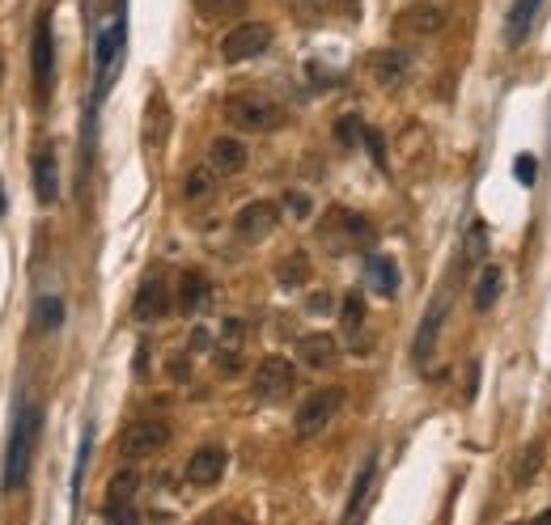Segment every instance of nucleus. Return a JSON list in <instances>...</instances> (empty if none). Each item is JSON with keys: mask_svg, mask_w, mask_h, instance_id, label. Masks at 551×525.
<instances>
[{"mask_svg": "<svg viewBox=\"0 0 551 525\" xmlns=\"http://www.w3.org/2000/svg\"><path fill=\"white\" fill-rule=\"evenodd\" d=\"M242 339H246L242 318H225V327H221V348H242Z\"/></svg>", "mask_w": 551, "mask_h": 525, "instance_id": "nucleus-33", "label": "nucleus"}, {"mask_svg": "<svg viewBox=\"0 0 551 525\" xmlns=\"http://www.w3.org/2000/svg\"><path fill=\"white\" fill-rule=\"evenodd\" d=\"M221 115L238 132H276L284 123V106L272 102L268 94H234V98H225Z\"/></svg>", "mask_w": 551, "mask_h": 525, "instance_id": "nucleus-1", "label": "nucleus"}, {"mask_svg": "<svg viewBox=\"0 0 551 525\" xmlns=\"http://www.w3.org/2000/svg\"><path fill=\"white\" fill-rule=\"evenodd\" d=\"M369 72H373V81H378L382 89H399V85H407V77H412V56H407V51H399V47L373 51Z\"/></svg>", "mask_w": 551, "mask_h": 525, "instance_id": "nucleus-9", "label": "nucleus"}, {"mask_svg": "<svg viewBox=\"0 0 551 525\" xmlns=\"http://www.w3.org/2000/svg\"><path fill=\"white\" fill-rule=\"evenodd\" d=\"M276 225H280V208L272 204V199H255V204H246V208L234 216L238 238H246V242L268 238V233H272Z\"/></svg>", "mask_w": 551, "mask_h": 525, "instance_id": "nucleus-7", "label": "nucleus"}, {"mask_svg": "<svg viewBox=\"0 0 551 525\" xmlns=\"http://www.w3.org/2000/svg\"><path fill=\"white\" fill-rule=\"evenodd\" d=\"M34 195H39L43 204H56V195H60V174H56V157H51V149H43L39 157H34Z\"/></svg>", "mask_w": 551, "mask_h": 525, "instance_id": "nucleus-15", "label": "nucleus"}, {"mask_svg": "<svg viewBox=\"0 0 551 525\" xmlns=\"http://www.w3.org/2000/svg\"><path fill=\"white\" fill-rule=\"evenodd\" d=\"M335 136H340V144H357V140H365L361 119H357V115H344L340 123H335Z\"/></svg>", "mask_w": 551, "mask_h": 525, "instance_id": "nucleus-30", "label": "nucleus"}, {"mask_svg": "<svg viewBox=\"0 0 551 525\" xmlns=\"http://www.w3.org/2000/svg\"><path fill=\"white\" fill-rule=\"evenodd\" d=\"M30 64H34V89H39V98H47V89H51V22H47V13L34 22Z\"/></svg>", "mask_w": 551, "mask_h": 525, "instance_id": "nucleus-10", "label": "nucleus"}, {"mask_svg": "<svg viewBox=\"0 0 551 525\" xmlns=\"http://www.w3.org/2000/svg\"><path fill=\"white\" fill-rule=\"evenodd\" d=\"M539 466H543V441H535V445H530L526 454H522V466H518V483H530V479H535V475H539Z\"/></svg>", "mask_w": 551, "mask_h": 525, "instance_id": "nucleus-26", "label": "nucleus"}, {"mask_svg": "<svg viewBox=\"0 0 551 525\" xmlns=\"http://www.w3.org/2000/svg\"><path fill=\"white\" fill-rule=\"evenodd\" d=\"M204 22H221V17H238L246 9V0H195Z\"/></svg>", "mask_w": 551, "mask_h": 525, "instance_id": "nucleus-25", "label": "nucleus"}, {"mask_svg": "<svg viewBox=\"0 0 551 525\" xmlns=\"http://www.w3.org/2000/svg\"><path fill=\"white\" fill-rule=\"evenodd\" d=\"M268 47H272V26L268 22H238L221 39V60L225 64H242V60L263 56Z\"/></svg>", "mask_w": 551, "mask_h": 525, "instance_id": "nucleus-3", "label": "nucleus"}, {"mask_svg": "<svg viewBox=\"0 0 551 525\" xmlns=\"http://www.w3.org/2000/svg\"><path fill=\"white\" fill-rule=\"evenodd\" d=\"M217 170H212V166H204V170H191L187 174V183H183V199H187V204H204V199L212 195V191H217Z\"/></svg>", "mask_w": 551, "mask_h": 525, "instance_id": "nucleus-21", "label": "nucleus"}, {"mask_svg": "<svg viewBox=\"0 0 551 525\" xmlns=\"http://www.w3.org/2000/svg\"><path fill=\"white\" fill-rule=\"evenodd\" d=\"M539 9V0H518V5L509 9V26H505V43L509 47H518L526 39V30H530V17H535Z\"/></svg>", "mask_w": 551, "mask_h": 525, "instance_id": "nucleus-20", "label": "nucleus"}, {"mask_svg": "<svg viewBox=\"0 0 551 525\" xmlns=\"http://www.w3.org/2000/svg\"><path fill=\"white\" fill-rule=\"evenodd\" d=\"M310 310H314V314H318V310H331V297H323V293L310 297Z\"/></svg>", "mask_w": 551, "mask_h": 525, "instance_id": "nucleus-38", "label": "nucleus"}, {"mask_svg": "<svg viewBox=\"0 0 551 525\" xmlns=\"http://www.w3.org/2000/svg\"><path fill=\"white\" fill-rule=\"evenodd\" d=\"M136 487H140L136 466H123L119 475H111V483H106V504H132Z\"/></svg>", "mask_w": 551, "mask_h": 525, "instance_id": "nucleus-22", "label": "nucleus"}, {"mask_svg": "<svg viewBox=\"0 0 551 525\" xmlns=\"http://www.w3.org/2000/svg\"><path fill=\"white\" fill-rule=\"evenodd\" d=\"M119 39H123V34H119V26H115V30H111V34H106V39L98 43V72H106V64H111V56H115Z\"/></svg>", "mask_w": 551, "mask_h": 525, "instance_id": "nucleus-34", "label": "nucleus"}, {"mask_svg": "<svg viewBox=\"0 0 551 525\" xmlns=\"http://www.w3.org/2000/svg\"><path fill=\"white\" fill-rule=\"evenodd\" d=\"M166 314H170V288H166L162 276H149L136 293V318L140 322H162Z\"/></svg>", "mask_w": 551, "mask_h": 525, "instance_id": "nucleus-12", "label": "nucleus"}, {"mask_svg": "<svg viewBox=\"0 0 551 525\" xmlns=\"http://www.w3.org/2000/svg\"><path fill=\"white\" fill-rule=\"evenodd\" d=\"M365 144H369V153H373V161H378V166H386V140L373 132V128H365Z\"/></svg>", "mask_w": 551, "mask_h": 525, "instance_id": "nucleus-36", "label": "nucleus"}, {"mask_svg": "<svg viewBox=\"0 0 551 525\" xmlns=\"http://www.w3.org/2000/svg\"><path fill=\"white\" fill-rule=\"evenodd\" d=\"M276 280L280 288H301L310 280V255L306 250H293V255H284L280 267H276Z\"/></svg>", "mask_w": 551, "mask_h": 525, "instance_id": "nucleus-17", "label": "nucleus"}, {"mask_svg": "<svg viewBox=\"0 0 551 525\" xmlns=\"http://www.w3.org/2000/svg\"><path fill=\"white\" fill-rule=\"evenodd\" d=\"M361 322H365V301H361V293H352V297L344 301V331L357 335Z\"/></svg>", "mask_w": 551, "mask_h": 525, "instance_id": "nucleus-28", "label": "nucleus"}, {"mask_svg": "<svg viewBox=\"0 0 551 525\" xmlns=\"http://www.w3.org/2000/svg\"><path fill=\"white\" fill-rule=\"evenodd\" d=\"M217 369H221L225 377L242 373V348H217Z\"/></svg>", "mask_w": 551, "mask_h": 525, "instance_id": "nucleus-32", "label": "nucleus"}, {"mask_svg": "<svg viewBox=\"0 0 551 525\" xmlns=\"http://www.w3.org/2000/svg\"><path fill=\"white\" fill-rule=\"evenodd\" d=\"M251 390H255V398H263V403H280V398H289L297 390L293 360L289 356H263L255 377H251Z\"/></svg>", "mask_w": 551, "mask_h": 525, "instance_id": "nucleus-2", "label": "nucleus"}, {"mask_svg": "<svg viewBox=\"0 0 551 525\" xmlns=\"http://www.w3.org/2000/svg\"><path fill=\"white\" fill-rule=\"evenodd\" d=\"M289 208H293L297 216H306V212H310V204H306V195H289Z\"/></svg>", "mask_w": 551, "mask_h": 525, "instance_id": "nucleus-37", "label": "nucleus"}, {"mask_svg": "<svg viewBox=\"0 0 551 525\" xmlns=\"http://www.w3.org/2000/svg\"><path fill=\"white\" fill-rule=\"evenodd\" d=\"M170 445V424L162 420H136L119 432V454L128 462H140V458H153L157 449Z\"/></svg>", "mask_w": 551, "mask_h": 525, "instance_id": "nucleus-5", "label": "nucleus"}, {"mask_svg": "<svg viewBox=\"0 0 551 525\" xmlns=\"http://www.w3.org/2000/svg\"><path fill=\"white\" fill-rule=\"evenodd\" d=\"M212 297V284L204 271H183V280H179V305L191 314V310H200V305H208Z\"/></svg>", "mask_w": 551, "mask_h": 525, "instance_id": "nucleus-16", "label": "nucleus"}, {"mask_svg": "<svg viewBox=\"0 0 551 525\" xmlns=\"http://www.w3.org/2000/svg\"><path fill=\"white\" fill-rule=\"evenodd\" d=\"M395 26H399L403 34H437L441 26H446V13H441L437 5H412V9L399 13Z\"/></svg>", "mask_w": 551, "mask_h": 525, "instance_id": "nucleus-14", "label": "nucleus"}, {"mask_svg": "<svg viewBox=\"0 0 551 525\" xmlns=\"http://www.w3.org/2000/svg\"><path fill=\"white\" fill-rule=\"evenodd\" d=\"M369 483H373V462H365V470H361V479H357V492H352V504H348V521L352 517H361V504H365V492H369Z\"/></svg>", "mask_w": 551, "mask_h": 525, "instance_id": "nucleus-29", "label": "nucleus"}, {"mask_svg": "<svg viewBox=\"0 0 551 525\" xmlns=\"http://www.w3.org/2000/svg\"><path fill=\"white\" fill-rule=\"evenodd\" d=\"M297 356H301V365H306V369L323 373V369H331L335 360H340V343H335L327 331H314V335L297 339Z\"/></svg>", "mask_w": 551, "mask_h": 525, "instance_id": "nucleus-11", "label": "nucleus"}, {"mask_svg": "<svg viewBox=\"0 0 551 525\" xmlns=\"http://www.w3.org/2000/svg\"><path fill=\"white\" fill-rule=\"evenodd\" d=\"M513 174H518V183H535L539 161L535 157H518V161H513Z\"/></svg>", "mask_w": 551, "mask_h": 525, "instance_id": "nucleus-35", "label": "nucleus"}, {"mask_svg": "<svg viewBox=\"0 0 551 525\" xmlns=\"http://www.w3.org/2000/svg\"><path fill=\"white\" fill-rule=\"evenodd\" d=\"M225 462H229L225 449L204 445V449H195V454L187 458V470H183V475H187L191 487H217L221 475H225Z\"/></svg>", "mask_w": 551, "mask_h": 525, "instance_id": "nucleus-8", "label": "nucleus"}, {"mask_svg": "<svg viewBox=\"0 0 551 525\" xmlns=\"http://www.w3.org/2000/svg\"><path fill=\"white\" fill-rule=\"evenodd\" d=\"M34 437H39V407H26V411H22V420H17V428H13V441H9V466H5V483H9V492L26 479V462H30Z\"/></svg>", "mask_w": 551, "mask_h": 525, "instance_id": "nucleus-6", "label": "nucleus"}, {"mask_svg": "<svg viewBox=\"0 0 551 525\" xmlns=\"http://www.w3.org/2000/svg\"><path fill=\"white\" fill-rule=\"evenodd\" d=\"M60 318H64V305L56 297H43L39 301V331H56Z\"/></svg>", "mask_w": 551, "mask_h": 525, "instance_id": "nucleus-27", "label": "nucleus"}, {"mask_svg": "<svg viewBox=\"0 0 551 525\" xmlns=\"http://www.w3.org/2000/svg\"><path fill=\"white\" fill-rule=\"evenodd\" d=\"M369 284L378 288L382 297H395L399 293V271L386 255H369Z\"/></svg>", "mask_w": 551, "mask_h": 525, "instance_id": "nucleus-19", "label": "nucleus"}, {"mask_svg": "<svg viewBox=\"0 0 551 525\" xmlns=\"http://www.w3.org/2000/svg\"><path fill=\"white\" fill-rule=\"evenodd\" d=\"M501 284H505L501 267H484V276H479V284H475V297H471V305H475L479 314H488L492 305H496V297H501Z\"/></svg>", "mask_w": 551, "mask_h": 525, "instance_id": "nucleus-18", "label": "nucleus"}, {"mask_svg": "<svg viewBox=\"0 0 551 525\" xmlns=\"http://www.w3.org/2000/svg\"><path fill=\"white\" fill-rule=\"evenodd\" d=\"M0 216H5V191H0Z\"/></svg>", "mask_w": 551, "mask_h": 525, "instance_id": "nucleus-39", "label": "nucleus"}, {"mask_svg": "<svg viewBox=\"0 0 551 525\" xmlns=\"http://www.w3.org/2000/svg\"><path fill=\"white\" fill-rule=\"evenodd\" d=\"M344 407V390L340 386H323V390H314L306 403L297 407V437H318L331 420H335V411Z\"/></svg>", "mask_w": 551, "mask_h": 525, "instance_id": "nucleus-4", "label": "nucleus"}, {"mask_svg": "<svg viewBox=\"0 0 551 525\" xmlns=\"http://www.w3.org/2000/svg\"><path fill=\"white\" fill-rule=\"evenodd\" d=\"M441 318H446V297H441L429 314H424V327L416 335V360H424V352L433 348V339H437V327H441Z\"/></svg>", "mask_w": 551, "mask_h": 525, "instance_id": "nucleus-23", "label": "nucleus"}, {"mask_svg": "<svg viewBox=\"0 0 551 525\" xmlns=\"http://www.w3.org/2000/svg\"><path fill=\"white\" fill-rule=\"evenodd\" d=\"M293 9L306 17V22H314V17H327L335 13V0H293Z\"/></svg>", "mask_w": 551, "mask_h": 525, "instance_id": "nucleus-31", "label": "nucleus"}, {"mask_svg": "<svg viewBox=\"0 0 551 525\" xmlns=\"http://www.w3.org/2000/svg\"><path fill=\"white\" fill-rule=\"evenodd\" d=\"M208 166L217 170L221 178L242 174V170H246V144L234 140V136H217V140L208 144Z\"/></svg>", "mask_w": 551, "mask_h": 525, "instance_id": "nucleus-13", "label": "nucleus"}, {"mask_svg": "<svg viewBox=\"0 0 551 525\" xmlns=\"http://www.w3.org/2000/svg\"><path fill=\"white\" fill-rule=\"evenodd\" d=\"M166 128H170V119H166V98L153 94V102H149V128H145V136H149L153 149H162V144H166Z\"/></svg>", "mask_w": 551, "mask_h": 525, "instance_id": "nucleus-24", "label": "nucleus"}]
</instances>
